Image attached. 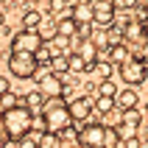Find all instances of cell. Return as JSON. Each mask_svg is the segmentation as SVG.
<instances>
[{
  "mask_svg": "<svg viewBox=\"0 0 148 148\" xmlns=\"http://www.w3.org/2000/svg\"><path fill=\"white\" fill-rule=\"evenodd\" d=\"M0 120H3V129H6V137L8 140H20L28 129H31V120H34V112L31 109H25L23 103H17V106L6 109V112H0Z\"/></svg>",
  "mask_w": 148,
  "mask_h": 148,
  "instance_id": "obj_1",
  "label": "cell"
},
{
  "mask_svg": "<svg viewBox=\"0 0 148 148\" xmlns=\"http://www.w3.org/2000/svg\"><path fill=\"white\" fill-rule=\"evenodd\" d=\"M42 123H45V132L59 134L70 123V115H67V101L64 98H48L42 103Z\"/></svg>",
  "mask_w": 148,
  "mask_h": 148,
  "instance_id": "obj_2",
  "label": "cell"
},
{
  "mask_svg": "<svg viewBox=\"0 0 148 148\" xmlns=\"http://www.w3.org/2000/svg\"><path fill=\"white\" fill-rule=\"evenodd\" d=\"M36 84H39V92L42 98H64L67 92V84L62 81V75L50 73V70H36Z\"/></svg>",
  "mask_w": 148,
  "mask_h": 148,
  "instance_id": "obj_3",
  "label": "cell"
},
{
  "mask_svg": "<svg viewBox=\"0 0 148 148\" xmlns=\"http://www.w3.org/2000/svg\"><path fill=\"white\" fill-rule=\"evenodd\" d=\"M120 67V70H117V73H120V81H126V84H137V87H140V84H145V56H129L123 62V64H117Z\"/></svg>",
  "mask_w": 148,
  "mask_h": 148,
  "instance_id": "obj_4",
  "label": "cell"
},
{
  "mask_svg": "<svg viewBox=\"0 0 148 148\" xmlns=\"http://www.w3.org/2000/svg\"><path fill=\"white\" fill-rule=\"evenodd\" d=\"M45 45V39H42L39 31H20L11 36V53H36V50Z\"/></svg>",
  "mask_w": 148,
  "mask_h": 148,
  "instance_id": "obj_5",
  "label": "cell"
},
{
  "mask_svg": "<svg viewBox=\"0 0 148 148\" xmlns=\"http://www.w3.org/2000/svg\"><path fill=\"white\" fill-rule=\"evenodd\" d=\"M103 132L106 126L101 123H87V126H78V148H103Z\"/></svg>",
  "mask_w": 148,
  "mask_h": 148,
  "instance_id": "obj_6",
  "label": "cell"
},
{
  "mask_svg": "<svg viewBox=\"0 0 148 148\" xmlns=\"http://www.w3.org/2000/svg\"><path fill=\"white\" fill-rule=\"evenodd\" d=\"M8 70H11L17 78H34L39 67L34 62V53H11V56H8Z\"/></svg>",
  "mask_w": 148,
  "mask_h": 148,
  "instance_id": "obj_7",
  "label": "cell"
},
{
  "mask_svg": "<svg viewBox=\"0 0 148 148\" xmlns=\"http://www.w3.org/2000/svg\"><path fill=\"white\" fill-rule=\"evenodd\" d=\"M90 11H92V23L95 25H109L117 17L115 0H90Z\"/></svg>",
  "mask_w": 148,
  "mask_h": 148,
  "instance_id": "obj_8",
  "label": "cell"
},
{
  "mask_svg": "<svg viewBox=\"0 0 148 148\" xmlns=\"http://www.w3.org/2000/svg\"><path fill=\"white\" fill-rule=\"evenodd\" d=\"M67 115H70V120H75V123H84L87 117L92 115V101L90 98H73L70 103H67Z\"/></svg>",
  "mask_w": 148,
  "mask_h": 148,
  "instance_id": "obj_9",
  "label": "cell"
},
{
  "mask_svg": "<svg viewBox=\"0 0 148 148\" xmlns=\"http://www.w3.org/2000/svg\"><path fill=\"white\" fill-rule=\"evenodd\" d=\"M42 48L48 50V56L53 59V56H67L70 50H73V36H50V39H45V45Z\"/></svg>",
  "mask_w": 148,
  "mask_h": 148,
  "instance_id": "obj_10",
  "label": "cell"
},
{
  "mask_svg": "<svg viewBox=\"0 0 148 148\" xmlns=\"http://www.w3.org/2000/svg\"><path fill=\"white\" fill-rule=\"evenodd\" d=\"M129 56H132L129 48H126L123 42H117V45H109L106 48V59H103V62H109V64H123Z\"/></svg>",
  "mask_w": 148,
  "mask_h": 148,
  "instance_id": "obj_11",
  "label": "cell"
},
{
  "mask_svg": "<svg viewBox=\"0 0 148 148\" xmlns=\"http://www.w3.org/2000/svg\"><path fill=\"white\" fill-rule=\"evenodd\" d=\"M137 103H140V98H137V92L134 90H123V92H117L115 95V106L117 109H137Z\"/></svg>",
  "mask_w": 148,
  "mask_h": 148,
  "instance_id": "obj_12",
  "label": "cell"
},
{
  "mask_svg": "<svg viewBox=\"0 0 148 148\" xmlns=\"http://www.w3.org/2000/svg\"><path fill=\"white\" fill-rule=\"evenodd\" d=\"M42 11H36V8H25V14H23V28L25 31H39V25H42Z\"/></svg>",
  "mask_w": 148,
  "mask_h": 148,
  "instance_id": "obj_13",
  "label": "cell"
},
{
  "mask_svg": "<svg viewBox=\"0 0 148 148\" xmlns=\"http://www.w3.org/2000/svg\"><path fill=\"white\" fill-rule=\"evenodd\" d=\"M70 20H73L75 25H78V23H92L90 0H87V3H78V6H73V8H70Z\"/></svg>",
  "mask_w": 148,
  "mask_h": 148,
  "instance_id": "obj_14",
  "label": "cell"
},
{
  "mask_svg": "<svg viewBox=\"0 0 148 148\" xmlns=\"http://www.w3.org/2000/svg\"><path fill=\"white\" fill-rule=\"evenodd\" d=\"M42 134L45 132H36V129H28V132L17 140V148H36L39 145V140H42Z\"/></svg>",
  "mask_w": 148,
  "mask_h": 148,
  "instance_id": "obj_15",
  "label": "cell"
},
{
  "mask_svg": "<svg viewBox=\"0 0 148 148\" xmlns=\"http://www.w3.org/2000/svg\"><path fill=\"white\" fill-rule=\"evenodd\" d=\"M123 39H140V42H145V25H140V23L123 25Z\"/></svg>",
  "mask_w": 148,
  "mask_h": 148,
  "instance_id": "obj_16",
  "label": "cell"
},
{
  "mask_svg": "<svg viewBox=\"0 0 148 148\" xmlns=\"http://www.w3.org/2000/svg\"><path fill=\"white\" fill-rule=\"evenodd\" d=\"M112 132L117 134V140H120V143H126V140H134L140 129H137V126H129V123H117L115 129H112Z\"/></svg>",
  "mask_w": 148,
  "mask_h": 148,
  "instance_id": "obj_17",
  "label": "cell"
},
{
  "mask_svg": "<svg viewBox=\"0 0 148 148\" xmlns=\"http://www.w3.org/2000/svg\"><path fill=\"white\" fill-rule=\"evenodd\" d=\"M106 31H103V39L109 42V45H117V42H123V28L117 23H109V25H103Z\"/></svg>",
  "mask_w": 148,
  "mask_h": 148,
  "instance_id": "obj_18",
  "label": "cell"
},
{
  "mask_svg": "<svg viewBox=\"0 0 148 148\" xmlns=\"http://www.w3.org/2000/svg\"><path fill=\"white\" fill-rule=\"evenodd\" d=\"M67 73H90V67H87V62L81 56L67 53Z\"/></svg>",
  "mask_w": 148,
  "mask_h": 148,
  "instance_id": "obj_19",
  "label": "cell"
},
{
  "mask_svg": "<svg viewBox=\"0 0 148 148\" xmlns=\"http://www.w3.org/2000/svg\"><path fill=\"white\" fill-rule=\"evenodd\" d=\"M20 103H23L25 109H31V112H34V109H42L45 98H42V92H39V90H34V92H28V95H25V98L20 101Z\"/></svg>",
  "mask_w": 148,
  "mask_h": 148,
  "instance_id": "obj_20",
  "label": "cell"
},
{
  "mask_svg": "<svg viewBox=\"0 0 148 148\" xmlns=\"http://www.w3.org/2000/svg\"><path fill=\"white\" fill-rule=\"evenodd\" d=\"M48 11L50 14H59V20H62V17H70V3H67V0H50Z\"/></svg>",
  "mask_w": 148,
  "mask_h": 148,
  "instance_id": "obj_21",
  "label": "cell"
},
{
  "mask_svg": "<svg viewBox=\"0 0 148 148\" xmlns=\"http://www.w3.org/2000/svg\"><path fill=\"white\" fill-rule=\"evenodd\" d=\"M92 106H95V112H98V115H109V112L115 109V98H103V95H98Z\"/></svg>",
  "mask_w": 148,
  "mask_h": 148,
  "instance_id": "obj_22",
  "label": "cell"
},
{
  "mask_svg": "<svg viewBox=\"0 0 148 148\" xmlns=\"http://www.w3.org/2000/svg\"><path fill=\"white\" fill-rule=\"evenodd\" d=\"M56 34L59 36H73L75 34V23L70 20V17H62V20L56 23Z\"/></svg>",
  "mask_w": 148,
  "mask_h": 148,
  "instance_id": "obj_23",
  "label": "cell"
},
{
  "mask_svg": "<svg viewBox=\"0 0 148 148\" xmlns=\"http://www.w3.org/2000/svg\"><path fill=\"white\" fill-rule=\"evenodd\" d=\"M90 73H95L101 81H106V78H112V64H109V62H95Z\"/></svg>",
  "mask_w": 148,
  "mask_h": 148,
  "instance_id": "obj_24",
  "label": "cell"
},
{
  "mask_svg": "<svg viewBox=\"0 0 148 148\" xmlns=\"http://www.w3.org/2000/svg\"><path fill=\"white\" fill-rule=\"evenodd\" d=\"M120 123H129V126H137V129H140V123H143V112H140V109H126Z\"/></svg>",
  "mask_w": 148,
  "mask_h": 148,
  "instance_id": "obj_25",
  "label": "cell"
},
{
  "mask_svg": "<svg viewBox=\"0 0 148 148\" xmlns=\"http://www.w3.org/2000/svg\"><path fill=\"white\" fill-rule=\"evenodd\" d=\"M48 70H50V73H56V75H64L67 73V56H53Z\"/></svg>",
  "mask_w": 148,
  "mask_h": 148,
  "instance_id": "obj_26",
  "label": "cell"
},
{
  "mask_svg": "<svg viewBox=\"0 0 148 148\" xmlns=\"http://www.w3.org/2000/svg\"><path fill=\"white\" fill-rule=\"evenodd\" d=\"M98 95H103V98H115V95H117V87H115V81H112V78L101 81V84H98Z\"/></svg>",
  "mask_w": 148,
  "mask_h": 148,
  "instance_id": "obj_27",
  "label": "cell"
},
{
  "mask_svg": "<svg viewBox=\"0 0 148 148\" xmlns=\"http://www.w3.org/2000/svg\"><path fill=\"white\" fill-rule=\"evenodd\" d=\"M17 103H20V98H17L11 90L0 95V106H3V112H6V109H11V106H17Z\"/></svg>",
  "mask_w": 148,
  "mask_h": 148,
  "instance_id": "obj_28",
  "label": "cell"
},
{
  "mask_svg": "<svg viewBox=\"0 0 148 148\" xmlns=\"http://www.w3.org/2000/svg\"><path fill=\"white\" fill-rule=\"evenodd\" d=\"M36 148H59V137H56V134H50V132H45Z\"/></svg>",
  "mask_w": 148,
  "mask_h": 148,
  "instance_id": "obj_29",
  "label": "cell"
},
{
  "mask_svg": "<svg viewBox=\"0 0 148 148\" xmlns=\"http://www.w3.org/2000/svg\"><path fill=\"white\" fill-rule=\"evenodd\" d=\"M117 145H120L117 134L112 132V129H106V132H103V148H117Z\"/></svg>",
  "mask_w": 148,
  "mask_h": 148,
  "instance_id": "obj_30",
  "label": "cell"
},
{
  "mask_svg": "<svg viewBox=\"0 0 148 148\" xmlns=\"http://www.w3.org/2000/svg\"><path fill=\"white\" fill-rule=\"evenodd\" d=\"M137 0H115V8H134Z\"/></svg>",
  "mask_w": 148,
  "mask_h": 148,
  "instance_id": "obj_31",
  "label": "cell"
},
{
  "mask_svg": "<svg viewBox=\"0 0 148 148\" xmlns=\"http://www.w3.org/2000/svg\"><path fill=\"white\" fill-rule=\"evenodd\" d=\"M8 145V137H6V129H3V120H0V148Z\"/></svg>",
  "mask_w": 148,
  "mask_h": 148,
  "instance_id": "obj_32",
  "label": "cell"
},
{
  "mask_svg": "<svg viewBox=\"0 0 148 148\" xmlns=\"http://www.w3.org/2000/svg\"><path fill=\"white\" fill-rule=\"evenodd\" d=\"M3 92H8V81L3 78V75H0V95H3Z\"/></svg>",
  "mask_w": 148,
  "mask_h": 148,
  "instance_id": "obj_33",
  "label": "cell"
},
{
  "mask_svg": "<svg viewBox=\"0 0 148 148\" xmlns=\"http://www.w3.org/2000/svg\"><path fill=\"white\" fill-rule=\"evenodd\" d=\"M59 148H78V143H59Z\"/></svg>",
  "mask_w": 148,
  "mask_h": 148,
  "instance_id": "obj_34",
  "label": "cell"
},
{
  "mask_svg": "<svg viewBox=\"0 0 148 148\" xmlns=\"http://www.w3.org/2000/svg\"><path fill=\"white\" fill-rule=\"evenodd\" d=\"M0 6H8V0H0Z\"/></svg>",
  "mask_w": 148,
  "mask_h": 148,
  "instance_id": "obj_35",
  "label": "cell"
},
{
  "mask_svg": "<svg viewBox=\"0 0 148 148\" xmlns=\"http://www.w3.org/2000/svg\"><path fill=\"white\" fill-rule=\"evenodd\" d=\"M25 3H31V6H34V3H39V0H25Z\"/></svg>",
  "mask_w": 148,
  "mask_h": 148,
  "instance_id": "obj_36",
  "label": "cell"
}]
</instances>
